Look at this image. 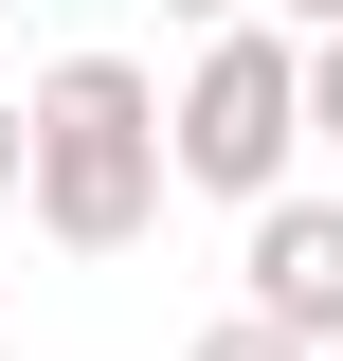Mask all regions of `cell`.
Wrapping results in <instances>:
<instances>
[{"label":"cell","instance_id":"obj_2","mask_svg":"<svg viewBox=\"0 0 343 361\" xmlns=\"http://www.w3.org/2000/svg\"><path fill=\"white\" fill-rule=\"evenodd\" d=\"M271 145H289V54L235 37L199 73V109H181V163H199V180H271Z\"/></svg>","mask_w":343,"mask_h":361},{"label":"cell","instance_id":"obj_3","mask_svg":"<svg viewBox=\"0 0 343 361\" xmlns=\"http://www.w3.org/2000/svg\"><path fill=\"white\" fill-rule=\"evenodd\" d=\"M253 271H271V325H325L343 343V217H271Z\"/></svg>","mask_w":343,"mask_h":361},{"label":"cell","instance_id":"obj_4","mask_svg":"<svg viewBox=\"0 0 343 361\" xmlns=\"http://www.w3.org/2000/svg\"><path fill=\"white\" fill-rule=\"evenodd\" d=\"M289 343H307V325H217L199 361H289Z\"/></svg>","mask_w":343,"mask_h":361},{"label":"cell","instance_id":"obj_6","mask_svg":"<svg viewBox=\"0 0 343 361\" xmlns=\"http://www.w3.org/2000/svg\"><path fill=\"white\" fill-rule=\"evenodd\" d=\"M307 18H325V0H307Z\"/></svg>","mask_w":343,"mask_h":361},{"label":"cell","instance_id":"obj_5","mask_svg":"<svg viewBox=\"0 0 343 361\" xmlns=\"http://www.w3.org/2000/svg\"><path fill=\"white\" fill-rule=\"evenodd\" d=\"M325 127H343V54H325Z\"/></svg>","mask_w":343,"mask_h":361},{"label":"cell","instance_id":"obj_1","mask_svg":"<svg viewBox=\"0 0 343 361\" xmlns=\"http://www.w3.org/2000/svg\"><path fill=\"white\" fill-rule=\"evenodd\" d=\"M37 199H54V235H127L145 217V90L109 54H73L37 90Z\"/></svg>","mask_w":343,"mask_h":361}]
</instances>
